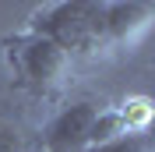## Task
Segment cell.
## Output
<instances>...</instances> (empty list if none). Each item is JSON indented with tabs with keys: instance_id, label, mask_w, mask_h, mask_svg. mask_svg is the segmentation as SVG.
<instances>
[{
	"instance_id": "cell-1",
	"label": "cell",
	"mask_w": 155,
	"mask_h": 152,
	"mask_svg": "<svg viewBox=\"0 0 155 152\" xmlns=\"http://www.w3.org/2000/svg\"><path fill=\"white\" fill-rule=\"evenodd\" d=\"M35 36L49 39L64 57H88L106 43L102 25V4H46L32 11V29Z\"/></svg>"
},
{
	"instance_id": "cell-2",
	"label": "cell",
	"mask_w": 155,
	"mask_h": 152,
	"mask_svg": "<svg viewBox=\"0 0 155 152\" xmlns=\"http://www.w3.org/2000/svg\"><path fill=\"white\" fill-rule=\"evenodd\" d=\"M4 46H7V60L14 67L18 81L28 88H39V92L49 88L53 81H60L64 67H67V57L49 39L35 36V32H21V36L7 39Z\"/></svg>"
},
{
	"instance_id": "cell-3",
	"label": "cell",
	"mask_w": 155,
	"mask_h": 152,
	"mask_svg": "<svg viewBox=\"0 0 155 152\" xmlns=\"http://www.w3.org/2000/svg\"><path fill=\"white\" fill-rule=\"evenodd\" d=\"M99 110H102V106L88 103V99H78V103L64 106V110L42 127L39 152H85L88 145H92V127H95V120H99Z\"/></svg>"
},
{
	"instance_id": "cell-4",
	"label": "cell",
	"mask_w": 155,
	"mask_h": 152,
	"mask_svg": "<svg viewBox=\"0 0 155 152\" xmlns=\"http://www.w3.org/2000/svg\"><path fill=\"white\" fill-rule=\"evenodd\" d=\"M152 18L148 4H102V25H106V43L109 39H127L141 32Z\"/></svg>"
},
{
	"instance_id": "cell-5",
	"label": "cell",
	"mask_w": 155,
	"mask_h": 152,
	"mask_svg": "<svg viewBox=\"0 0 155 152\" xmlns=\"http://www.w3.org/2000/svg\"><path fill=\"white\" fill-rule=\"evenodd\" d=\"M85 152H155V145H152V134L148 131H124L116 138H109V142L88 145Z\"/></svg>"
},
{
	"instance_id": "cell-6",
	"label": "cell",
	"mask_w": 155,
	"mask_h": 152,
	"mask_svg": "<svg viewBox=\"0 0 155 152\" xmlns=\"http://www.w3.org/2000/svg\"><path fill=\"white\" fill-rule=\"evenodd\" d=\"M0 152H39V145H32V138L14 124H0Z\"/></svg>"
}]
</instances>
